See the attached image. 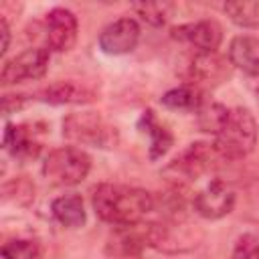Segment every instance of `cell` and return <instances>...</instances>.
I'll return each instance as SVG.
<instances>
[{
    "mask_svg": "<svg viewBox=\"0 0 259 259\" xmlns=\"http://www.w3.org/2000/svg\"><path fill=\"white\" fill-rule=\"evenodd\" d=\"M95 214L117 227H134L154 210L152 192L125 184H97L91 192Z\"/></svg>",
    "mask_w": 259,
    "mask_h": 259,
    "instance_id": "6da1fadb",
    "label": "cell"
},
{
    "mask_svg": "<svg viewBox=\"0 0 259 259\" xmlns=\"http://www.w3.org/2000/svg\"><path fill=\"white\" fill-rule=\"evenodd\" d=\"M257 121L245 107L229 109V115L214 136V148L223 160H241L257 146Z\"/></svg>",
    "mask_w": 259,
    "mask_h": 259,
    "instance_id": "7a4b0ae2",
    "label": "cell"
},
{
    "mask_svg": "<svg viewBox=\"0 0 259 259\" xmlns=\"http://www.w3.org/2000/svg\"><path fill=\"white\" fill-rule=\"evenodd\" d=\"M89 170L91 156L75 146L55 148L42 162V176L55 186H75L87 178Z\"/></svg>",
    "mask_w": 259,
    "mask_h": 259,
    "instance_id": "3957f363",
    "label": "cell"
},
{
    "mask_svg": "<svg viewBox=\"0 0 259 259\" xmlns=\"http://www.w3.org/2000/svg\"><path fill=\"white\" fill-rule=\"evenodd\" d=\"M63 136L75 144L113 148L117 144V132L99 113L83 111L71 113L63 119Z\"/></svg>",
    "mask_w": 259,
    "mask_h": 259,
    "instance_id": "277c9868",
    "label": "cell"
},
{
    "mask_svg": "<svg viewBox=\"0 0 259 259\" xmlns=\"http://www.w3.org/2000/svg\"><path fill=\"white\" fill-rule=\"evenodd\" d=\"M235 198H237L235 188L227 180L214 176L194 194L192 206H194L196 214H200L202 219L217 221V219L227 217L233 210Z\"/></svg>",
    "mask_w": 259,
    "mask_h": 259,
    "instance_id": "5b68a950",
    "label": "cell"
},
{
    "mask_svg": "<svg viewBox=\"0 0 259 259\" xmlns=\"http://www.w3.org/2000/svg\"><path fill=\"white\" fill-rule=\"evenodd\" d=\"M144 237H146V245L166 253H178V251H188L196 247L194 229L176 219L148 225V229L144 231Z\"/></svg>",
    "mask_w": 259,
    "mask_h": 259,
    "instance_id": "8992f818",
    "label": "cell"
},
{
    "mask_svg": "<svg viewBox=\"0 0 259 259\" xmlns=\"http://www.w3.org/2000/svg\"><path fill=\"white\" fill-rule=\"evenodd\" d=\"M47 69H49V51L42 47H32L4 63L0 81L2 85H16L22 81L40 79L45 77Z\"/></svg>",
    "mask_w": 259,
    "mask_h": 259,
    "instance_id": "52a82bcc",
    "label": "cell"
},
{
    "mask_svg": "<svg viewBox=\"0 0 259 259\" xmlns=\"http://www.w3.org/2000/svg\"><path fill=\"white\" fill-rule=\"evenodd\" d=\"M219 160H223V156L219 154L214 144L194 142L178 158H174V162L168 166V170H176L180 176H184L188 180H196L202 174L210 172Z\"/></svg>",
    "mask_w": 259,
    "mask_h": 259,
    "instance_id": "ba28073f",
    "label": "cell"
},
{
    "mask_svg": "<svg viewBox=\"0 0 259 259\" xmlns=\"http://www.w3.org/2000/svg\"><path fill=\"white\" fill-rule=\"evenodd\" d=\"M47 47L55 53H67L77 42V18L67 8H53L45 16Z\"/></svg>",
    "mask_w": 259,
    "mask_h": 259,
    "instance_id": "9c48e42d",
    "label": "cell"
},
{
    "mask_svg": "<svg viewBox=\"0 0 259 259\" xmlns=\"http://www.w3.org/2000/svg\"><path fill=\"white\" fill-rule=\"evenodd\" d=\"M172 38L190 45L196 53H217L223 42V26L217 20H198L172 28Z\"/></svg>",
    "mask_w": 259,
    "mask_h": 259,
    "instance_id": "30bf717a",
    "label": "cell"
},
{
    "mask_svg": "<svg viewBox=\"0 0 259 259\" xmlns=\"http://www.w3.org/2000/svg\"><path fill=\"white\" fill-rule=\"evenodd\" d=\"M140 40V24L130 18H117L99 32V49L105 55H127Z\"/></svg>",
    "mask_w": 259,
    "mask_h": 259,
    "instance_id": "8fae6325",
    "label": "cell"
},
{
    "mask_svg": "<svg viewBox=\"0 0 259 259\" xmlns=\"http://www.w3.org/2000/svg\"><path fill=\"white\" fill-rule=\"evenodd\" d=\"M38 95L45 103H51V105H85V103H93L97 99L95 89H91L89 85L79 83V81L53 83L47 89H42Z\"/></svg>",
    "mask_w": 259,
    "mask_h": 259,
    "instance_id": "7c38bea8",
    "label": "cell"
},
{
    "mask_svg": "<svg viewBox=\"0 0 259 259\" xmlns=\"http://www.w3.org/2000/svg\"><path fill=\"white\" fill-rule=\"evenodd\" d=\"M229 77L227 63L217 53H196L188 65V83L190 85H217Z\"/></svg>",
    "mask_w": 259,
    "mask_h": 259,
    "instance_id": "4fadbf2b",
    "label": "cell"
},
{
    "mask_svg": "<svg viewBox=\"0 0 259 259\" xmlns=\"http://www.w3.org/2000/svg\"><path fill=\"white\" fill-rule=\"evenodd\" d=\"M2 146L14 156V158H36L42 144L36 140L34 125L30 123H6Z\"/></svg>",
    "mask_w": 259,
    "mask_h": 259,
    "instance_id": "5bb4252c",
    "label": "cell"
},
{
    "mask_svg": "<svg viewBox=\"0 0 259 259\" xmlns=\"http://www.w3.org/2000/svg\"><path fill=\"white\" fill-rule=\"evenodd\" d=\"M229 63L251 77H259V38L249 34L235 36L229 45Z\"/></svg>",
    "mask_w": 259,
    "mask_h": 259,
    "instance_id": "9a60e30c",
    "label": "cell"
},
{
    "mask_svg": "<svg viewBox=\"0 0 259 259\" xmlns=\"http://www.w3.org/2000/svg\"><path fill=\"white\" fill-rule=\"evenodd\" d=\"M138 125H140V130L150 138V146H148V150H150V160L162 158V156L170 150V146L174 144V136L170 134V130H168L166 125H162V123L158 121V117L154 115L152 109H146V111L142 113Z\"/></svg>",
    "mask_w": 259,
    "mask_h": 259,
    "instance_id": "2e32d148",
    "label": "cell"
},
{
    "mask_svg": "<svg viewBox=\"0 0 259 259\" xmlns=\"http://www.w3.org/2000/svg\"><path fill=\"white\" fill-rule=\"evenodd\" d=\"M53 217L67 229H79L85 225V206L79 194H65L53 200L51 204Z\"/></svg>",
    "mask_w": 259,
    "mask_h": 259,
    "instance_id": "e0dca14e",
    "label": "cell"
},
{
    "mask_svg": "<svg viewBox=\"0 0 259 259\" xmlns=\"http://www.w3.org/2000/svg\"><path fill=\"white\" fill-rule=\"evenodd\" d=\"M204 103V93L196 85H180L162 95V105L170 109H186V111H198Z\"/></svg>",
    "mask_w": 259,
    "mask_h": 259,
    "instance_id": "ac0fdd59",
    "label": "cell"
},
{
    "mask_svg": "<svg viewBox=\"0 0 259 259\" xmlns=\"http://www.w3.org/2000/svg\"><path fill=\"white\" fill-rule=\"evenodd\" d=\"M225 14L241 28L259 26V2L257 0H233L223 6Z\"/></svg>",
    "mask_w": 259,
    "mask_h": 259,
    "instance_id": "d6986e66",
    "label": "cell"
},
{
    "mask_svg": "<svg viewBox=\"0 0 259 259\" xmlns=\"http://www.w3.org/2000/svg\"><path fill=\"white\" fill-rule=\"evenodd\" d=\"M2 198L6 202L26 206L34 200V184L26 176H18V178H14L2 186Z\"/></svg>",
    "mask_w": 259,
    "mask_h": 259,
    "instance_id": "ffe728a7",
    "label": "cell"
},
{
    "mask_svg": "<svg viewBox=\"0 0 259 259\" xmlns=\"http://www.w3.org/2000/svg\"><path fill=\"white\" fill-rule=\"evenodd\" d=\"M229 115V107L221 105V103H202V107L198 109V127L206 134L217 136V132L221 130V125L225 123Z\"/></svg>",
    "mask_w": 259,
    "mask_h": 259,
    "instance_id": "44dd1931",
    "label": "cell"
},
{
    "mask_svg": "<svg viewBox=\"0 0 259 259\" xmlns=\"http://www.w3.org/2000/svg\"><path fill=\"white\" fill-rule=\"evenodd\" d=\"M42 249L32 239H10L2 245L4 259H40Z\"/></svg>",
    "mask_w": 259,
    "mask_h": 259,
    "instance_id": "7402d4cb",
    "label": "cell"
},
{
    "mask_svg": "<svg viewBox=\"0 0 259 259\" xmlns=\"http://www.w3.org/2000/svg\"><path fill=\"white\" fill-rule=\"evenodd\" d=\"M132 10L144 22L152 26H162L172 12V4L170 2H142V4H134Z\"/></svg>",
    "mask_w": 259,
    "mask_h": 259,
    "instance_id": "603a6c76",
    "label": "cell"
},
{
    "mask_svg": "<svg viewBox=\"0 0 259 259\" xmlns=\"http://www.w3.org/2000/svg\"><path fill=\"white\" fill-rule=\"evenodd\" d=\"M233 259H259V239L255 235L239 237L233 249Z\"/></svg>",
    "mask_w": 259,
    "mask_h": 259,
    "instance_id": "cb8c5ba5",
    "label": "cell"
},
{
    "mask_svg": "<svg viewBox=\"0 0 259 259\" xmlns=\"http://www.w3.org/2000/svg\"><path fill=\"white\" fill-rule=\"evenodd\" d=\"M22 101H24V95H4L2 97V107H4V113H12V109H20L22 107Z\"/></svg>",
    "mask_w": 259,
    "mask_h": 259,
    "instance_id": "d4e9b609",
    "label": "cell"
},
{
    "mask_svg": "<svg viewBox=\"0 0 259 259\" xmlns=\"http://www.w3.org/2000/svg\"><path fill=\"white\" fill-rule=\"evenodd\" d=\"M0 34H2V47H0V53L4 55V53L8 51V47H10V28H8L6 18L0 20Z\"/></svg>",
    "mask_w": 259,
    "mask_h": 259,
    "instance_id": "484cf974",
    "label": "cell"
},
{
    "mask_svg": "<svg viewBox=\"0 0 259 259\" xmlns=\"http://www.w3.org/2000/svg\"><path fill=\"white\" fill-rule=\"evenodd\" d=\"M257 95H259V91H257Z\"/></svg>",
    "mask_w": 259,
    "mask_h": 259,
    "instance_id": "4316f807",
    "label": "cell"
}]
</instances>
